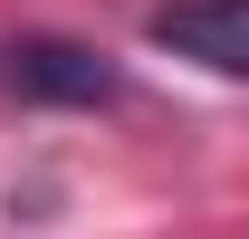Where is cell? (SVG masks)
Masks as SVG:
<instances>
[{
	"instance_id": "1",
	"label": "cell",
	"mask_w": 249,
	"mask_h": 239,
	"mask_svg": "<svg viewBox=\"0 0 249 239\" xmlns=\"http://www.w3.org/2000/svg\"><path fill=\"white\" fill-rule=\"evenodd\" d=\"M0 96H10V105H115L124 77H115L106 48H87V38L19 29V38H0Z\"/></svg>"
},
{
	"instance_id": "2",
	"label": "cell",
	"mask_w": 249,
	"mask_h": 239,
	"mask_svg": "<svg viewBox=\"0 0 249 239\" xmlns=\"http://www.w3.org/2000/svg\"><path fill=\"white\" fill-rule=\"evenodd\" d=\"M144 38L211 67V77H249V0H163L144 19Z\"/></svg>"
}]
</instances>
